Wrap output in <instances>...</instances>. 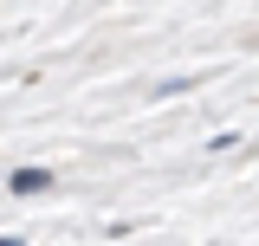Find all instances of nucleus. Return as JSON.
I'll use <instances>...</instances> for the list:
<instances>
[{
    "label": "nucleus",
    "mask_w": 259,
    "mask_h": 246,
    "mask_svg": "<svg viewBox=\"0 0 259 246\" xmlns=\"http://www.w3.org/2000/svg\"><path fill=\"white\" fill-rule=\"evenodd\" d=\"M13 188H20V194H39V188H52V175H46V169H20Z\"/></svg>",
    "instance_id": "1"
}]
</instances>
